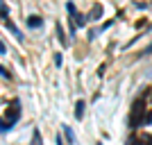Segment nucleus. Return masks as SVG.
<instances>
[{
    "label": "nucleus",
    "mask_w": 152,
    "mask_h": 145,
    "mask_svg": "<svg viewBox=\"0 0 152 145\" xmlns=\"http://www.w3.org/2000/svg\"><path fill=\"white\" fill-rule=\"evenodd\" d=\"M5 52H7V48H5V43L0 41V55H5Z\"/></svg>",
    "instance_id": "obj_15"
},
{
    "label": "nucleus",
    "mask_w": 152,
    "mask_h": 145,
    "mask_svg": "<svg viewBox=\"0 0 152 145\" xmlns=\"http://www.w3.org/2000/svg\"><path fill=\"white\" fill-rule=\"evenodd\" d=\"M27 25L30 27H41V18H39V16H30V18H27Z\"/></svg>",
    "instance_id": "obj_6"
},
{
    "label": "nucleus",
    "mask_w": 152,
    "mask_h": 145,
    "mask_svg": "<svg viewBox=\"0 0 152 145\" xmlns=\"http://www.w3.org/2000/svg\"><path fill=\"white\" fill-rule=\"evenodd\" d=\"M32 145H41V132H39V129L32 132Z\"/></svg>",
    "instance_id": "obj_7"
},
{
    "label": "nucleus",
    "mask_w": 152,
    "mask_h": 145,
    "mask_svg": "<svg viewBox=\"0 0 152 145\" xmlns=\"http://www.w3.org/2000/svg\"><path fill=\"white\" fill-rule=\"evenodd\" d=\"M100 14H102V7H100V5H95L93 9H91V14H89V16H86V20H89V18H98Z\"/></svg>",
    "instance_id": "obj_5"
},
{
    "label": "nucleus",
    "mask_w": 152,
    "mask_h": 145,
    "mask_svg": "<svg viewBox=\"0 0 152 145\" xmlns=\"http://www.w3.org/2000/svg\"><path fill=\"white\" fill-rule=\"evenodd\" d=\"M143 122H145V125H152V109H150V111H148V114H145V118H143Z\"/></svg>",
    "instance_id": "obj_12"
},
{
    "label": "nucleus",
    "mask_w": 152,
    "mask_h": 145,
    "mask_svg": "<svg viewBox=\"0 0 152 145\" xmlns=\"http://www.w3.org/2000/svg\"><path fill=\"white\" fill-rule=\"evenodd\" d=\"M55 66H57V68L61 66V55H55Z\"/></svg>",
    "instance_id": "obj_13"
},
{
    "label": "nucleus",
    "mask_w": 152,
    "mask_h": 145,
    "mask_svg": "<svg viewBox=\"0 0 152 145\" xmlns=\"http://www.w3.org/2000/svg\"><path fill=\"white\" fill-rule=\"evenodd\" d=\"M5 27H7V30H9V32H12V34H14V36H16V39H23V34H20V30H18V27H16V25H14V23H12V20H9V18H7Z\"/></svg>",
    "instance_id": "obj_3"
},
{
    "label": "nucleus",
    "mask_w": 152,
    "mask_h": 145,
    "mask_svg": "<svg viewBox=\"0 0 152 145\" xmlns=\"http://www.w3.org/2000/svg\"><path fill=\"white\" fill-rule=\"evenodd\" d=\"M150 52H152V43H150V45H148L145 50H143V55H150Z\"/></svg>",
    "instance_id": "obj_16"
},
{
    "label": "nucleus",
    "mask_w": 152,
    "mask_h": 145,
    "mask_svg": "<svg viewBox=\"0 0 152 145\" xmlns=\"http://www.w3.org/2000/svg\"><path fill=\"white\" fill-rule=\"evenodd\" d=\"M9 129H12V127H9V125L5 122V120L0 118V132H9Z\"/></svg>",
    "instance_id": "obj_11"
},
{
    "label": "nucleus",
    "mask_w": 152,
    "mask_h": 145,
    "mask_svg": "<svg viewBox=\"0 0 152 145\" xmlns=\"http://www.w3.org/2000/svg\"><path fill=\"white\" fill-rule=\"evenodd\" d=\"M0 75H2V77H9V70H7V68H2V66H0Z\"/></svg>",
    "instance_id": "obj_14"
},
{
    "label": "nucleus",
    "mask_w": 152,
    "mask_h": 145,
    "mask_svg": "<svg viewBox=\"0 0 152 145\" xmlns=\"http://www.w3.org/2000/svg\"><path fill=\"white\" fill-rule=\"evenodd\" d=\"M143 100H145V95H141L136 104H134V111H132V125H143Z\"/></svg>",
    "instance_id": "obj_2"
},
{
    "label": "nucleus",
    "mask_w": 152,
    "mask_h": 145,
    "mask_svg": "<svg viewBox=\"0 0 152 145\" xmlns=\"http://www.w3.org/2000/svg\"><path fill=\"white\" fill-rule=\"evenodd\" d=\"M150 145H152V138H150Z\"/></svg>",
    "instance_id": "obj_17"
},
{
    "label": "nucleus",
    "mask_w": 152,
    "mask_h": 145,
    "mask_svg": "<svg viewBox=\"0 0 152 145\" xmlns=\"http://www.w3.org/2000/svg\"><path fill=\"white\" fill-rule=\"evenodd\" d=\"M150 143V138H132L129 141V145H148Z\"/></svg>",
    "instance_id": "obj_8"
},
{
    "label": "nucleus",
    "mask_w": 152,
    "mask_h": 145,
    "mask_svg": "<svg viewBox=\"0 0 152 145\" xmlns=\"http://www.w3.org/2000/svg\"><path fill=\"white\" fill-rule=\"evenodd\" d=\"M0 16H5V20L9 18V9H7V5H5V2H0Z\"/></svg>",
    "instance_id": "obj_9"
},
{
    "label": "nucleus",
    "mask_w": 152,
    "mask_h": 145,
    "mask_svg": "<svg viewBox=\"0 0 152 145\" xmlns=\"http://www.w3.org/2000/svg\"><path fill=\"white\" fill-rule=\"evenodd\" d=\"M20 118V102L18 100H12V104L7 107V125L14 127V122Z\"/></svg>",
    "instance_id": "obj_1"
},
{
    "label": "nucleus",
    "mask_w": 152,
    "mask_h": 145,
    "mask_svg": "<svg viewBox=\"0 0 152 145\" xmlns=\"http://www.w3.org/2000/svg\"><path fill=\"white\" fill-rule=\"evenodd\" d=\"M57 34H59V41H61L64 45L68 43V41H66V39H64V30H61V25H59V23H57Z\"/></svg>",
    "instance_id": "obj_10"
},
{
    "label": "nucleus",
    "mask_w": 152,
    "mask_h": 145,
    "mask_svg": "<svg viewBox=\"0 0 152 145\" xmlns=\"http://www.w3.org/2000/svg\"><path fill=\"white\" fill-rule=\"evenodd\" d=\"M84 100H77V104H75V118L77 120H82V116H84Z\"/></svg>",
    "instance_id": "obj_4"
}]
</instances>
